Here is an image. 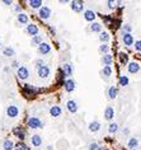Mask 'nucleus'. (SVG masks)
I'll return each mask as SVG.
<instances>
[{
  "label": "nucleus",
  "mask_w": 141,
  "mask_h": 150,
  "mask_svg": "<svg viewBox=\"0 0 141 150\" xmlns=\"http://www.w3.org/2000/svg\"><path fill=\"white\" fill-rule=\"evenodd\" d=\"M13 134H14L15 136H17L18 139H21V140H24V131L22 130V127H14L13 129Z\"/></svg>",
  "instance_id": "nucleus-24"
},
{
  "label": "nucleus",
  "mask_w": 141,
  "mask_h": 150,
  "mask_svg": "<svg viewBox=\"0 0 141 150\" xmlns=\"http://www.w3.org/2000/svg\"><path fill=\"white\" fill-rule=\"evenodd\" d=\"M117 94H118V89L116 87H110L108 88V90H107V95H108V98L110 99H114V98L117 97Z\"/></svg>",
  "instance_id": "nucleus-20"
},
{
  "label": "nucleus",
  "mask_w": 141,
  "mask_h": 150,
  "mask_svg": "<svg viewBox=\"0 0 141 150\" xmlns=\"http://www.w3.org/2000/svg\"><path fill=\"white\" fill-rule=\"evenodd\" d=\"M28 4H29L32 9H40L41 6H42V1H41V0H29Z\"/></svg>",
  "instance_id": "nucleus-27"
},
{
  "label": "nucleus",
  "mask_w": 141,
  "mask_h": 150,
  "mask_svg": "<svg viewBox=\"0 0 141 150\" xmlns=\"http://www.w3.org/2000/svg\"><path fill=\"white\" fill-rule=\"evenodd\" d=\"M139 145V141H137V139H135V138H131V139H129V142H127V146L132 150V149H135L136 146Z\"/></svg>",
  "instance_id": "nucleus-32"
},
{
  "label": "nucleus",
  "mask_w": 141,
  "mask_h": 150,
  "mask_svg": "<svg viewBox=\"0 0 141 150\" xmlns=\"http://www.w3.org/2000/svg\"><path fill=\"white\" fill-rule=\"evenodd\" d=\"M99 149V145L97 142H92V144H89L88 146V150H98Z\"/></svg>",
  "instance_id": "nucleus-37"
},
{
  "label": "nucleus",
  "mask_w": 141,
  "mask_h": 150,
  "mask_svg": "<svg viewBox=\"0 0 141 150\" xmlns=\"http://www.w3.org/2000/svg\"><path fill=\"white\" fill-rule=\"evenodd\" d=\"M37 73H38V76H40L41 79H46V78H49V76H50V73H51L50 66L44 64V65H42L41 68H38Z\"/></svg>",
  "instance_id": "nucleus-2"
},
{
  "label": "nucleus",
  "mask_w": 141,
  "mask_h": 150,
  "mask_svg": "<svg viewBox=\"0 0 141 150\" xmlns=\"http://www.w3.org/2000/svg\"><path fill=\"white\" fill-rule=\"evenodd\" d=\"M12 68H19V62L18 61H13L12 62Z\"/></svg>",
  "instance_id": "nucleus-42"
},
{
  "label": "nucleus",
  "mask_w": 141,
  "mask_h": 150,
  "mask_svg": "<svg viewBox=\"0 0 141 150\" xmlns=\"http://www.w3.org/2000/svg\"><path fill=\"white\" fill-rule=\"evenodd\" d=\"M101 122L99 121H92L88 125V129L90 132H98L99 130H101Z\"/></svg>",
  "instance_id": "nucleus-15"
},
{
  "label": "nucleus",
  "mask_w": 141,
  "mask_h": 150,
  "mask_svg": "<svg viewBox=\"0 0 141 150\" xmlns=\"http://www.w3.org/2000/svg\"><path fill=\"white\" fill-rule=\"evenodd\" d=\"M62 113V108L60 106H52L50 108V114L52 117H60Z\"/></svg>",
  "instance_id": "nucleus-16"
},
{
  "label": "nucleus",
  "mask_w": 141,
  "mask_h": 150,
  "mask_svg": "<svg viewBox=\"0 0 141 150\" xmlns=\"http://www.w3.org/2000/svg\"><path fill=\"white\" fill-rule=\"evenodd\" d=\"M31 141H32V145L36 146V148H38V146L42 145V138H41L40 135H33L31 138Z\"/></svg>",
  "instance_id": "nucleus-22"
},
{
  "label": "nucleus",
  "mask_w": 141,
  "mask_h": 150,
  "mask_svg": "<svg viewBox=\"0 0 141 150\" xmlns=\"http://www.w3.org/2000/svg\"><path fill=\"white\" fill-rule=\"evenodd\" d=\"M61 74H62L64 76H66V79H68V76H71V74H73V66L70 65V64L65 62V64L62 65Z\"/></svg>",
  "instance_id": "nucleus-12"
},
{
  "label": "nucleus",
  "mask_w": 141,
  "mask_h": 150,
  "mask_svg": "<svg viewBox=\"0 0 141 150\" xmlns=\"http://www.w3.org/2000/svg\"><path fill=\"white\" fill-rule=\"evenodd\" d=\"M0 46H1V41H0Z\"/></svg>",
  "instance_id": "nucleus-45"
},
{
  "label": "nucleus",
  "mask_w": 141,
  "mask_h": 150,
  "mask_svg": "<svg viewBox=\"0 0 141 150\" xmlns=\"http://www.w3.org/2000/svg\"><path fill=\"white\" fill-rule=\"evenodd\" d=\"M132 150H137V149H132Z\"/></svg>",
  "instance_id": "nucleus-46"
},
{
  "label": "nucleus",
  "mask_w": 141,
  "mask_h": 150,
  "mask_svg": "<svg viewBox=\"0 0 141 150\" xmlns=\"http://www.w3.org/2000/svg\"><path fill=\"white\" fill-rule=\"evenodd\" d=\"M90 31L92 32H99L101 33L102 32V24L101 23H98V22H93V23L90 24Z\"/></svg>",
  "instance_id": "nucleus-28"
},
{
  "label": "nucleus",
  "mask_w": 141,
  "mask_h": 150,
  "mask_svg": "<svg viewBox=\"0 0 141 150\" xmlns=\"http://www.w3.org/2000/svg\"><path fill=\"white\" fill-rule=\"evenodd\" d=\"M19 114V108L14 104H10L8 108H6V116L10 117V118H17Z\"/></svg>",
  "instance_id": "nucleus-5"
},
{
  "label": "nucleus",
  "mask_w": 141,
  "mask_h": 150,
  "mask_svg": "<svg viewBox=\"0 0 141 150\" xmlns=\"http://www.w3.org/2000/svg\"><path fill=\"white\" fill-rule=\"evenodd\" d=\"M129 83H130L129 76H126V75H121L120 78H118V84H120L121 87H126V85H129Z\"/></svg>",
  "instance_id": "nucleus-26"
},
{
  "label": "nucleus",
  "mask_w": 141,
  "mask_h": 150,
  "mask_svg": "<svg viewBox=\"0 0 141 150\" xmlns=\"http://www.w3.org/2000/svg\"><path fill=\"white\" fill-rule=\"evenodd\" d=\"M102 64H103L104 66H111L112 62H113V56L111 55V53H107V55H103L102 56Z\"/></svg>",
  "instance_id": "nucleus-18"
},
{
  "label": "nucleus",
  "mask_w": 141,
  "mask_h": 150,
  "mask_svg": "<svg viewBox=\"0 0 141 150\" xmlns=\"http://www.w3.org/2000/svg\"><path fill=\"white\" fill-rule=\"evenodd\" d=\"M50 51H51V45L47 42H42L38 46V52H40L41 55H47Z\"/></svg>",
  "instance_id": "nucleus-10"
},
{
  "label": "nucleus",
  "mask_w": 141,
  "mask_h": 150,
  "mask_svg": "<svg viewBox=\"0 0 141 150\" xmlns=\"http://www.w3.org/2000/svg\"><path fill=\"white\" fill-rule=\"evenodd\" d=\"M107 5H108V8H114V1H112V0H108L107 1Z\"/></svg>",
  "instance_id": "nucleus-40"
},
{
  "label": "nucleus",
  "mask_w": 141,
  "mask_h": 150,
  "mask_svg": "<svg viewBox=\"0 0 141 150\" xmlns=\"http://www.w3.org/2000/svg\"><path fill=\"white\" fill-rule=\"evenodd\" d=\"M42 65H44V62H43V60H42V59L36 60V66H38V68H41Z\"/></svg>",
  "instance_id": "nucleus-39"
},
{
  "label": "nucleus",
  "mask_w": 141,
  "mask_h": 150,
  "mask_svg": "<svg viewBox=\"0 0 141 150\" xmlns=\"http://www.w3.org/2000/svg\"><path fill=\"white\" fill-rule=\"evenodd\" d=\"M135 50L136 51H139V52H141V40H139V41H135Z\"/></svg>",
  "instance_id": "nucleus-38"
},
{
  "label": "nucleus",
  "mask_w": 141,
  "mask_h": 150,
  "mask_svg": "<svg viewBox=\"0 0 141 150\" xmlns=\"http://www.w3.org/2000/svg\"><path fill=\"white\" fill-rule=\"evenodd\" d=\"M64 88H65V90L68 92V93H71V92L75 90L76 88V84H75V80L71 78H68L65 82H64Z\"/></svg>",
  "instance_id": "nucleus-4"
},
{
  "label": "nucleus",
  "mask_w": 141,
  "mask_h": 150,
  "mask_svg": "<svg viewBox=\"0 0 141 150\" xmlns=\"http://www.w3.org/2000/svg\"><path fill=\"white\" fill-rule=\"evenodd\" d=\"M131 31H132V27H131L130 24H125L123 25V28H122L123 33H131Z\"/></svg>",
  "instance_id": "nucleus-36"
},
{
  "label": "nucleus",
  "mask_w": 141,
  "mask_h": 150,
  "mask_svg": "<svg viewBox=\"0 0 141 150\" xmlns=\"http://www.w3.org/2000/svg\"><path fill=\"white\" fill-rule=\"evenodd\" d=\"M25 31H27V33L29 34V36L32 37H34V36H37L38 34V27L34 23H29V24H27V28H25Z\"/></svg>",
  "instance_id": "nucleus-9"
},
{
  "label": "nucleus",
  "mask_w": 141,
  "mask_h": 150,
  "mask_svg": "<svg viewBox=\"0 0 141 150\" xmlns=\"http://www.w3.org/2000/svg\"><path fill=\"white\" fill-rule=\"evenodd\" d=\"M23 93L27 95V97H33V95L37 93V89L32 88V85H27V84H25L24 88H23Z\"/></svg>",
  "instance_id": "nucleus-17"
},
{
  "label": "nucleus",
  "mask_w": 141,
  "mask_h": 150,
  "mask_svg": "<svg viewBox=\"0 0 141 150\" xmlns=\"http://www.w3.org/2000/svg\"><path fill=\"white\" fill-rule=\"evenodd\" d=\"M15 146H14V142L12 141V140H9V139H6L4 142H3V149L4 150H13Z\"/></svg>",
  "instance_id": "nucleus-25"
},
{
  "label": "nucleus",
  "mask_w": 141,
  "mask_h": 150,
  "mask_svg": "<svg viewBox=\"0 0 141 150\" xmlns=\"http://www.w3.org/2000/svg\"><path fill=\"white\" fill-rule=\"evenodd\" d=\"M95 18H97V15H95V13L92 10V9H86V10L84 12V19L86 22H94Z\"/></svg>",
  "instance_id": "nucleus-13"
},
{
  "label": "nucleus",
  "mask_w": 141,
  "mask_h": 150,
  "mask_svg": "<svg viewBox=\"0 0 141 150\" xmlns=\"http://www.w3.org/2000/svg\"><path fill=\"white\" fill-rule=\"evenodd\" d=\"M113 117H114V110H113V107H111V106L105 107V110H104V118L105 120H112Z\"/></svg>",
  "instance_id": "nucleus-19"
},
{
  "label": "nucleus",
  "mask_w": 141,
  "mask_h": 150,
  "mask_svg": "<svg viewBox=\"0 0 141 150\" xmlns=\"http://www.w3.org/2000/svg\"><path fill=\"white\" fill-rule=\"evenodd\" d=\"M102 74L104 76H111L112 74V66H104L103 70H102Z\"/></svg>",
  "instance_id": "nucleus-35"
},
{
  "label": "nucleus",
  "mask_w": 141,
  "mask_h": 150,
  "mask_svg": "<svg viewBox=\"0 0 141 150\" xmlns=\"http://www.w3.org/2000/svg\"><path fill=\"white\" fill-rule=\"evenodd\" d=\"M3 3H4L5 5H10V4H12V1H10V0H4V1H3Z\"/></svg>",
  "instance_id": "nucleus-43"
},
{
  "label": "nucleus",
  "mask_w": 141,
  "mask_h": 150,
  "mask_svg": "<svg viewBox=\"0 0 141 150\" xmlns=\"http://www.w3.org/2000/svg\"><path fill=\"white\" fill-rule=\"evenodd\" d=\"M120 61L121 64H123V65H126V64H129V56H127V53L125 52H120Z\"/></svg>",
  "instance_id": "nucleus-34"
},
{
  "label": "nucleus",
  "mask_w": 141,
  "mask_h": 150,
  "mask_svg": "<svg viewBox=\"0 0 141 150\" xmlns=\"http://www.w3.org/2000/svg\"><path fill=\"white\" fill-rule=\"evenodd\" d=\"M122 42H123L125 46H132V45L135 43L133 36L131 33H123L122 34Z\"/></svg>",
  "instance_id": "nucleus-8"
},
{
  "label": "nucleus",
  "mask_w": 141,
  "mask_h": 150,
  "mask_svg": "<svg viewBox=\"0 0 141 150\" xmlns=\"http://www.w3.org/2000/svg\"><path fill=\"white\" fill-rule=\"evenodd\" d=\"M118 131V123L117 122H111L108 126V132L110 134H114Z\"/></svg>",
  "instance_id": "nucleus-33"
},
{
  "label": "nucleus",
  "mask_w": 141,
  "mask_h": 150,
  "mask_svg": "<svg viewBox=\"0 0 141 150\" xmlns=\"http://www.w3.org/2000/svg\"><path fill=\"white\" fill-rule=\"evenodd\" d=\"M71 9L75 13L83 12V9H84V3H83L81 0H74V1H71Z\"/></svg>",
  "instance_id": "nucleus-7"
},
{
  "label": "nucleus",
  "mask_w": 141,
  "mask_h": 150,
  "mask_svg": "<svg viewBox=\"0 0 141 150\" xmlns=\"http://www.w3.org/2000/svg\"><path fill=\"white\" fill-rule=\"evenodd\" d=\"M42 125H43L42 121H41V118H38V117H29L27 120V126L29 129H41Z\"/></svg>",
  "instance_id": "nucleus-1"
},
{
  "label": "nucleus",
  "mask_w": 141,
  "mask_h": 150,
  "mask_svg": "<svg viewBox=\"0 0 141 150\" xmlns=\"http://www.w3.org/2000/svg\"><path fill=\"white\" fill-rule=\"evenodd\" d=\"M13 150H22L21 148H19V146H17V148H14V149H13Z\"/></svg>",
  "instance_id": "nucleus-44"
},
{
  "label": "nucleus",
  "mask_w": 141,
  "mask_h": 150,
  "mask_svg": "<svg viewBox=\"0 0 141 150\" xmlns=\"http://www.w3.org/2000/svg\"><path fill=\"white\" fill-rule=\"evenodd\" d=\"M17 74L21 80H25V79L29 78V70H28L27 66H19L17 70Z\"/></svg>",
  "instance_id": "nucleus-3"
},
{
  "label": "nucleus",
  "mask_w": 141,
  "mask_h": 150,
  "mask_svg": "<svg viewBox=\"0 0 141 150\" xmlns=\"http://www.w3.org/2000/svg\"><path fill=\"white\" fill-rule=\"evenodd\" d=\"M3 52H4V55H5L6 57H12V56H14V55H15V51H14V49H13V47H10V46L5 47Z\"/></svg>",
  "instance_id": "nucleus-30"
},
{
  "label": "nucleus",
  "mask_w": 141,
  "mask_h": 150,
  "mask_svg": "<svg viewBox=\"0 0 141 150\" xmlns=\"http://www.w3.org/2000/svg\"><path fill=\"white\" fill-rule=\"evenodd\" d=\"M99 52L103 53V55L110 53V46H108V43H102L101 46H99Z\"/></svg>",
  "instance_id": "nucleus-31"
},
{
  "label": "nucleus",
  "mask_w": 141,
  "mask_h": 150,
  "mask_svg": "<svg viewBox=\"0 0 141 150\" xmlns=\"http://www.w3.org/2000/svg\"><path fill=\"white\" fill-rule=\"evenodd\" d=\"M31 43H32V46H40L41 43H42V36H34V37H32V41H31Z\"/></svg>",
  "instance_id": "nucleus-29"
},
{
  "label": "nucleus",
  "mask_w": 141,
  "mask_h": 150,
  "mask_svg": "<svg viewBox=\"0 0 141 150\" xmlns=\"http://www.w3.org/2000/svg\"><path fill=\"white\" fill-rule=\"evenodd\" d=\"M99 40H101L103 43H108V42H110V40H111L110 33H108L107 31L101 32V33H99Z\"/></svg>",
  "instance_id": "nucleus-23"
},
{
  "label": "nucleus",
  "mask_w": 141,
  "mask_h": 150,
  "mask_svg": "<svg viewBox=\"0 0 141 150\" xmlns=\"http://www.w3.org/2000/svg\"><path fill=\"white\" fill-rule=\"evenodd\" d=\"M66 107H68V111L69 112H71V113H76L78 112V103H76L75 101H73V99H70L68 101V103H66Z\"/></svg>",
  "instance_id": "nucleus-14"
},
{
  "label": "nucleus",
  "mask_w": 141,
  "mask_h": 150,
  "mask_svg": "<svg viewBox=\"0 0 141 150\" xmlns=\"http://www.w3.org/2000/svg\"><path fill=\"white\" fill-rule=\"evenodd\" d=\"M38 17L41 19H49L51 17V8L49 6H41L38 10Z\"/></svg>",
  "instance_id": "nucleus-6"
},
{
  "label": "nucleus",
  "mask_w": 141,
  "mask_h": 150,
  "mask_svg": "<svg viewBox=\"0 0 141 150\" xmlns=\"http://www.w3.org/2000/svg\"><path fill=\"white\" fill-rule=\"evenodd\" d=\"M14 10H15V12H18V14H19V13H22V12H21V10H22L21 5H15V6H14Z\"/></svg>",
  "instance_id": "nucleus-41"
},
{
  "label": "nucleus",
  "mask_w": 141,
  "mask_h": 150,
  "mask_svg": "<svg viewBox=\"0 0 141 150\" xmlns=\"http://www.w3.org/2000/svg\"><path fill=\"white\" fill-rule=\"evenodd\" d=\"M127 70H129L130 74H136V73H139V70H140L139 62H136V61L129 62L127 64Z\"/></svg>",
  "instance_id": "nucleus-11"
},
{
  "label": "nucleus",
  "mask_w": 141,
  "mask_h": 150,
  "mask_svg": "<svg viewBox=\"0 0 141 150\" xmlns=\"http://www.w3.org/2000/svg\"><path fill=\"white\" fill-rule=\"evenodd\" d=\"M17 21L21 24H27L28 21H29V17L25 13H19V14H17Z\"/></svg>",
  "instance_id": "nucleus-21"
}]
</instances>
